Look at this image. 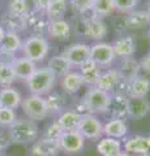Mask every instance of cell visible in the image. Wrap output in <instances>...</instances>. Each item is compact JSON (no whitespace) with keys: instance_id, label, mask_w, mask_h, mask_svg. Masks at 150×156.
<instances>
[{"instance_id":"cell-1","label":"cell","mask_w":150,"mask_h":156,"mask_svg":"<svg viewBox=\"0 0 150 156\" xmlns=\"http://www.w3.org/2000/svg\"><path fill=\"white\" fill-rule=\"evenodd\" d=\"M11 142L18 144H33L39 138V128L35 121L27 117H17V120L8 128Z\"/></svg>"},{"instance_id":"cell-2","label":"cell","mask_w":150,"mask_h":156,"mask_svg":"<svg viewBox=\"0 0 150 156\" xmlns=\"http://www.w3.org/2000/svg\"><path fill=\"white\" fill-rule=\"evenodd\" d=\"M112 94H108L98 87H89L81 98V105L85 112L91 115H106L110 111Z\"/></svg>"},{"instance_id":"cell-3","label":"cell","mask_w":150,"mask_h":156,"mask_svg":"<svg viewBox=\"0 0 150 156\" xmlns=\"http://www.w3.org/2000/svg\"><path fill=\"white\" fill-rule=\"evenodd\" d=\"M57 77L51 72L47 65L38 66L34 73L25 81L26 87L30 94L45 96L54 90Z\"/></svg>"},{"instance_id":"cell-4","label":"cell","mask_w":150,"mask_h":156,"mask_svg":"<svg viewBox=\"0 0 150 156\" xmlns=\"http://www.w3.org/2000/svg\"><path fill=\"white\" fill-rule=\"evenodd\" d=\"M50 42L46 37H39V35H29L24 39L22 42V56L27 57L29 60L34 61L35 64L42 62L46 60V57L50 53Z\"/></svg>"},{"instance_id":"cell-5","label":"cell","mask_w":150,"mask_h":156,"mask_svg":"<svg viewBox=\"0 0 150 156\" xmlns=\"http://www.w3.org/2000/svg\"><path fill=\"white\" fill-rule=\"evenodd\" d=\"M20 107L22 108L24 113H25L27 119L35 121V122L41 120H45L50 116L45 96L29 94L26 98L22 99Z\"/></svg>"},{"instance_id":"cell-6","label":"cell","mask_w":150,"mask_h":156,"mask_svg":"<svg viewBox=\"0 0 150 156\" xmlns=\"http://www.w3.org/2000/svg\"><path fill=\"white\" fill-rule=\"evenodd\" d=\"M77 131L85 139L99 140L103 136V124L95 115L84 112V113H81V119H80Z\"/></svg>"},{"instance_id":"cell-7","label":"cell","mask_w":150,"mask_h":156,"mask_svg":"<svg viewBox=\"0 0 150 156\" xmlns=\"http://www.w3.org/2000/svg\"><path fill=\"white\" fill-rule=\"evenodd\" d=\"M90 60L101 68H111L116 60L112 44L104 41L93 42V44H90Z\"/></svg>"},{"instance_id":"cell-8","label":"cell","mask_w":150,"mask_h":156,"mask_svg":"<svg viewBox=\"0 0 150 156\" xmlns=\"http://www.w3.org/2000/svg\"><path fill=\"white\" fill-rule=\"evenodd\" d=\"M81 31H82V35L86 39H90L93 42H101L107 37L108 26L102 18L91 16L82 20Z\"/></svg>"},{"instance_id":"cell-9","label":"cell","mask_w":150,"mask_h":156,"mask_svg":"<svg viewBox=\"0 0 150 156\" xmlns=\"http://www.w3.org/2000/svg\"><path fill=\"white\" fill-rule=\"evenodd\" d=\"M61 55L68 60L72 68H80L85 61L90 58V46L82 42L72 43L65 47Z\"/></svg>"},{"instance_id":"cell-10","label":"cell","mask_w":150,"mask_h":156,"mask_svg":"<svg viewBox=\"0 0 150 156\" xmlns=\"http://www.w3.org/2000/svg\"><path fill=\"white\" fill-rule=\"evenodd\" d=\"M150 91L149 77L140 74L129 82H123L120 89L116 92H123L128 98H146Z\"/></svg>"},{"instance_id":"cell-11","label":"cell","mask_w":150,"mask_h":156,"mask_svg":"<svg viewBox=\"0 0 150 156\" xmlns=\"http://www.w3.org/2000/svg\"><path fill=\"white\" fill-rule=\"evenodd\" d=\"M60 150L65 154H79L85 147V138L77 130L63 131L59 138Z\"/></svg>"},{"instance_id":"cell-12","label":"cell","mask_w":150,"mask_h":156,"mask_svg":"<svg viewBox=\"0 0 150 156\" xmlns=\"http://www.w3.org/2000/svg\"><path fill=\"white\" fill-rule=\"evenodd\" d=\"M122 85H123V80L120 77L119 72L116 70V68H110V69L102 70L95 87L108 92V94H115Z\"/></svg>"},{"instance_id":"cell-13","label":"cell","mask_w":150,"mask_h":156,"mask_svg":"<svg viewBox=\"0 0 150 156\" xmlns=\"http://www.w3.org/2000/svg\"><path fill=\"white\" fill-rule=\"evenodd\" d=\"M59 140L50 139V138H38L31 144L30 154L31 156H57L60 152Z\"/></svg>"},{"instance_id":"cell-14","label":"cell","mask_w":150,"mask_h":156,"mask_svg":"<svg viewBox=\"0 0 150 156\" xmlns=\"http://www.w3.org/2000/svg\"><path fill=\"white\" fill-rule=\"evenodd\" d=\"M116 70L119 72L123 82H129L141 74L138 60L133 56L119 58V64L116 66Z\"/></svg>"},{"instance_id":"cell-15","label":"cell","mask_w":150,"mask_h":156,"mask_svg":"<svg viewBox=\"0 0 150 156\" xmlns=\"http://www.w3.org/2000/svg\"><path fill=\"white\" fill-rule=\"evenodd\" d=\"M26 22H27V30H30L31 35H39V37L47 35L48 22L50 21H48L45 13L30 11V13L26 16Z\"/></svg>"},{"instance_id":"cell-16","label":"cell","mask_w":150,"mask_h":156,"mask_svg":"<svg viewBox=\"0 0 150 156\" xmlns=\"http://www.w3.org/2000/svg\"><path fill=\"white\" fill-rule=\"evenodd\" d=\"M71 34H72V26L65 18L48 22L47 35L51 37V39H55V41L59 42H67L71 39Z\"/></svg>"},{"instance_id":"cell-17","label":"cell","mask_w":150,"mask_h":156,"mask_svg":"<svg viewBox=\"0 0 150 156\" xmlns=\"http://www.w3.org/2000/svg\"><path fill=\"white\" fill-rule=\"evenodd\" d=\"M112 50L116 58H123V57H130L134 56L137 50V44L134 38L129 37V35H122L119 37L116 41H114L112 43Z\"/></svg>"},{"instance_id":"cell-18","label":"cell","mask_w":150,"mask_h":156,"mask_svg":"<svg viewBox=\"0 0 150 156\" xmlns=\"http://www.w3.org/2000/svg\"><path fill=\"white\" fill-rule=\"evenodd\" d=\"M128 103L129 98L127 95L123 92H115V94H112L108 113L112 119L125 120L128 117Z\"/></svg>"},{"instance_id":"cell-19","label":"cell","mask_w":150,"mask_h":156,"mask_svg":"<svg viewBox=\"0 0 150 156\" xmlns=\"http://www.w3.org/2000/svg\"><path fill=\"white\" fill-rule=\"evenodd\" d=\"M0 25L5 29L7 31H12V33H17V34H21L27 30L26 17L11 14L7 11L2 13V16H0Z\"/></svg>"},{"instance_id":"cell-20","label":"cell","mask_w":150,"mask_h":156,"mask_svg":"<svg viewBox=\"0 0 150 156\" xmlns=\"http://www.w3.org/2000/svg\"><path fill=\"white\" fill-rule=\"evenodd\" d=\"M124 152L128 154H149L150 152V136L133 135L124 142Z\"/></svg>"},{"instance_id":"cell-21","label":"cell","mask_w":150,"mask_h":156,"mask_svg":"<svg viewBox=\"0 0 150 156\" xmlns=\"http://www.w3.org/2000/svg\"><path fill=\"white\" fill-rule=\"evenodd\" d=\"M128 134V125L125 120L120 119H111L103 124V136L115 139H122Z\"/></svg>"},{"instance_id":"cell-22","label":"cell","mask_w":150,"mask_h":156,"mask_svg":"<svg viewBox=\"0 0 150 156\" xmlns=\"http://www.w3.org/2000/svg\"><path fill=\"white\" fill-rule=\"evenodd\" d=\"M12 68H13L14 76H16L17 80L26 81L27 78L34 73V70L38 68V65L34 61L29 60V58L25 56H21V57L17 56L14 58V61L12 62Z\"/></svg>"},{"instance_id":"cell-23","label":"cell","mask_w":150,"mask_h":156,"mask_svg":"<svg viewBox=\"0 0 150 156\" xmlns=\"http://www.w3.org/2000/svg\"><path fill=\"white\" fill-rule=\"evenodd\" d=\"M79 69H80L79 72L82 77V80H84V85H86L88 87H94L97 85L98 78L103 70L102 68L98 66L93 60H90V58L88 61H85Z\"/></svg>"},{"instance_id":"cell-24","label":"cell","mask_w":150,"mask_h":156,"mask_svg":"<svg viewBox=\"0 0 150 156\" xmlns=\"http://www.w3.org/2000/svg\"><path fill=\"white\" fill-rule=\"evenodd\" d=\"M150 101L146 98H129L128 117L132 120H141L149 113Z\"/></svg>"},{"instance_id":"cell-25","label":"cell","mask_w":150,"mask_h":156,"mask_svg":"<svg viewBox=\"0 0 150 156\" xmlns=\"http://www.w3.org/2000/svg\"><path fill=\"white\" fill-rule=\"evenodd\" d=\"M84 85V80L80 74V72L71 70L69 73H67L65 76H63L60 78V87L65 94H76L79 92Z\"/></svg>"},{"instance_id":"cell-26","label":"cell","mask_w":150,"mask_h":156,"mask_svg":"<svg viewBox=\"0 0 150 156\" xmlns=\"http://www.w3.org/2000/svg\"><path fill=\"white\" fill-rule=\"evenodd\" d=\"M97 151L101 156H120L123 152V144L120 139L102 136L97 144Z\"/></svg>"},{"instance_id":"cell-27","label":"cell","mask_w":150,"mask_h":156,"mask_svg":"<svg viewBox=\"0 0 150 156\" xmlns=\"http://www.w3.org/2000/svg\"><path fill=\"white\" fill-rule=\"evenodd\" d=\"M21 92L13 87L0 89V108H9L16 111L21 105Z\"/></svg>"},{"instance_id":"cell-28","label":"cell","mask_w":150,"mask_h":156,"mask_svg":"<svg viewBox=\"0 0 150 156\" xmlns=\"http://www.w3.org/2000/svg\"><path fill=\"white\" fill-rule=\"evenodd\" d=\"M81 113L76 109H64L60 115H57L56 122L60 125L63 131H72L79 129Z\"/></svg>"},{"instance_id":"cell-29","label":"cell","mask_w":150,"mask_h":156,"mask_svg":"<svg viewBox=\"0 0 150 156\" xmlns=\"http://www.w3.org/2000/svg\"><path fill=\"white\" fill-rule=\"evenodd\" d=\"M124 21L127 29H130V30H141L144 27H149L150 25V18L148 13L142 9H134V11L128 13Z\"/></svg>"},{"instance_id":"cell-30","label":"cell","mask_w":150,"mask_h":156,"mask_svg":"<svg viewBox=\"0 0 150 156\" xmlns=\"http://www.w3.org/2000/svg\"><path fill=\"white\" fill-rule=\"evenodd\" d=\"M69 9L68 0H50L48 7L46 9V17L48 21H55V20L65 18V14Z\"/></svg>"},{"instance_id":"cell-31","label":"cell","mask_w":150,"mask_h":156,"mask_svg":"<svg viewBox=\"0 0 150 156\" xmlns=\"http://www.w3.org/2000/svg\"><path fill=\"white\" fill-rule=\"evenodd\" d=\"M47 66L51 69V72L57 77L61 78L63 76H65L67 73H69L72 70V65L68 62V60L60 53V55H54L48 58Z\"/></svg>"},{"instance_id":"cell-32","label":"cell","mask_w":150,"mask_h":156,"mask_svg":"<svg viewBox=\"0 0 150 156\" xmlns=\"http://www.w3.org/2000/svg\"><path fill=\"white\" fill-rule=\"evenodd\" d=\"M46 103H47V108L50 115H60L65 108V96L64 94H61L59 91H54L52 90L50 94H47L45 96Z\"/></svg>"},{"instance_id":"cell-33","label":"cell","mask_w":150,"mask_h":156,"mask_svg":"<svg viewBox=\"0 0 150 156\" xmlns=\"http://www.w3.org/2000/svg\"><path fill=\"white\" fill-rule=\"evenodd\" d=\"M22 42H24V39L21 38L20 34L7 31L3 42L0 43V50L5 51V52H11V53H14V55H16L18 51H21Z\"/></svg>"},{"instance_id":"cell-34","label":"cell","mask_w":150,"mask_h":156,"mask_svg":"<svg viewBox=\"0 0 150 156\" xmlns=\"http://www.w3.org/2000/svg\"><path fill=\"white\" fill-rule=\"evenodd\" d=\"M115 12V5L112 0H94L91 14L98 18H104L111 16Z\"/></svg>"},{"instance_id":"cell-35","label":"cell","mask_w":150,"mask_h":156,"mask_svg":"<svg viewBox=\"0 0 150 156\" xmlns=\"http://www.w3.org/2000/svg\"><path fill=\"white\" fill-rule=\"evenodd\" d=\"M31 11L30 0H8L7 12L16 16L26 17Z\"/></svg>"},{"instance_id":"cell-36","label":"cell","mask_w":150,"mask_h":156,"mask_svg":"<svg viewBox=\"0 0 150 156\" xmlns=\"http://www.w3.org/2000/svg\"><path fill=\"white\" fill-rule=\"evenodd\" d=\"M17 78L14 76L12 64H3L0 62V87H12Z\"/></svg>"},{"instance_id":"cell-37","label":"cell","mask_w":150,"mask_h":156,"mask_svg":"<svg viewBox=\"0 0 150 156\" xmlns=\"http://www.w3.org/2000/svg\"><path fill=\"white\" fill-rule=\"evenodd\" d=\"M68 3L69 8L76 16H85L88 13H91L94 0H68Z\"/></svg>"},{"instance_id":"cell-38","label":"cell","mask_w":150,"mask_h":156,"mask_svg":"<svg viewBox=\"0 0 150 156\" xmlns=\"http://www.w3.org/2000/svg\"><path fill=\"white\" fill-rule=\"evenodd\" d=\"M112 2L115 5V11L125 14L134 11L138 4V0H112Z\"/></svg>"},{"instance_id":"cell-39","label":"cell","mask_w":150,"mask_h":156,"mask_svg":"<svg viewBox=\"0 0 150 156\" xmlns=\"http://www.w3.org/2000/svg\"><path fill=\"white\" fill-rule=\"evenodd\" d=\"M16 120H17V115L14 109L0 108V126L2 128H9Z\"/></svg>"},{"instance_id":"cell-40","label":"cell","mask_w":150,"mask_h":156,"mask_svg":"<svg viewBox=\"0 0 150 156\" xmlns=\"http://www.w3.org/2000/svg\"><path fill=\"white\" fill-rule=\"evenodd\" d=\"M61 134H63V130L60 128V125L57 124L56 120H55V121H52V122L46 128V131H45V134H43V136H45V138L59 140Z\"/></svg>"},{"instance_id":"cell-41","label":"cell","mask_w":150,"mask_h":156,"mask_svg":"<svg viewBox=\"0 0 150 156\" xmlns=\"http://www.w3.org/2000/svg\"><path fill=\"white\" fill-rule=\"evenodd\" d=\"M48 3H50V0H30L31 11H37V12L45 13L47 7H48Z\"/></svg>"},{"instance_id":"cell-42","label":"cell","mask_w":150,"mask_h":156,"mask_svg":"<svg viewBox=\"0 0 150 156\" xmlns=\"http://www.w3.org/2000/svg\"><path fill=\"white\" fill-rule=\"evenodd\" d=\"M138 64H140V70L144 73V76L145 74L150 76V52L142 56V58L138 61Z\"/></svg>"},{"instance_id":"cell-43","label":"cell","mask_w":150,"mask_h":156,"mask_svg":"<svg viewBox=\"0 0 150 156\" xmlns=\"http://www.w3.org/2000/svg\"><path fill=\"white\" fill-rule=\"evenodd\" d=\"M16 57H17V56L14 55V53L5 52V51H2V50H0V62H3V64H12Z\"/></svg>"},{"instance_id":"cell-44","label":"cell","mask_w":150,"mask_h":156,"mask_svg":"<svg viewBox=\"0 0 150 156\" xmlns=\"http://www.w3.org/2000/svg\"><path fill=\"white\" fill-rule=\"evenodd\" d=\"M5 34H7V30L2 25H0V43L3 42V39H4V37H5Z\"/></svg>"},{"instance_id":"cell-45","label":"cell","mask_w":150,"mask_h":156,"mask_svg":"<svg viewBox=\"0 0 150 156\" xmlns=\"http://www.w3.org/2000/svg\"><path fill=\"white\" fill-rule=\"evenodd\" d=\"M120 156H149V154H142V155H136V154H128V152H122Z\"/></svg>"},{"instance_id":"cell-46","label":"cell","mask_w":150,"mask_h":156,"mask_svg":"<svg viewBox=\"0 0 150 156\" xmlns=\"http://www.w3.org/2000/svg\"><path fill=\"white\" fill-rule=\"evenodd\" d=\"M145 11H146L148 16H149V18H150V0H149V2L146 3V9H145Z\"/></svg>"},{"instance_id":"cell-47","label":"cell","mask_w":150,"mask_h":156,"mask_svg":"<svg viewBox=\"0 0 150 156\" xmlns=\"http://www.w3.org/2000/svg\"><path fill=\"white\" fill-rule=\"evenodd\" d=\"M3 148H4V146H3V143L0 142V154H2V151H3Z\"/></svg>"},{"instance_id":"cell-48","label":"cell","mask_w":150,"mask_h":156,"mask_svg":"<svg viewBox=\"0 0 150 156\" xmlns=\"http://www.w3.org/2000/svg\"><path fill=\"white\" fill-rule=\"evenodd\" d=\"M148 37H149V39H150V25H149V27H148Z\"/></svg>"}]
</instances>
